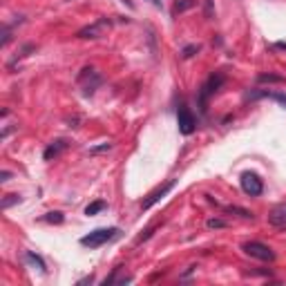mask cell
I'll list each match as a JSON object with an SVG mask.
<instances>
[{
    "mask_svg": "<svg viewBox=\"0 0 286 286\" xmlns=\"http://www.w3.org/2000/svg\"><path fill=\"white\" fill-rule=\"evenodd\" d=\"M14 204H20V195H7L2 201H0V206H2V210L11 208Z\"/></svg>",
    "mask_w": 286,
    "mask_h": 286,
    "instance_id": "15",
    "label": "cell"
},
{
    "mask_svg": "<svg viewBox=\"0 0 286 286\" xmlns=\"http://www.w3.org/2000/svg\"><path fill=\"white\" fill-rule=\"evenodd\" d=\"M107 25H110V22L105 20V18H101V20H96L94 25H88V27H83L81 32L76 34V36H78V38H99L101 32H103Z\"/></svg>",
    "mask_w": 286,
    "mask_h": 286,
    "instance_id": "9",
    "label": "cell"
},
{
    "mask_svg": "<svg viewBox=\"0 0 286 286\" xmlns=\"http://www.w3.org/2000/svg\"><path fill=\"white\" fill-rule=\"evenodd\" d=\"M190 7H195V0H177V5H175V14H181V11L190 9Z\"/></svg>",
    "mask_w": 286,
    "mask_h": 286,
    "instance_id": "17",
    "label": "cell"
},
{
    "mask_svg": "<svg viewBox=\"0 0 286 286\" xmlns=\"http://www.w3.org/2000/svg\"><path fill=\"white\" fill-rule=\"evenodd\" d=\"M150 2H152V5L157 7V9H161V7H163V5H161V0H150Z\"/></svg>",
    "mask_w": 286,
    "mask_h": 286,
    "instance_id": "25",
    "label": "cell"
},
{
    "mask_svg": "<svg viewBox=\"0 0 286 286\" xmlns=\"http://www.w3.org/2000/svg\"><path fill=\"white\" fill-rule=\"evenodd\" d=\"M43 219L47 221V224H63V221H65V217H63V213H47Z\"/></svg>",
    "mask_w": 286,
    "mask_h": 286,
    "instance_id": "16",
    "label": "cell"
},
{
    "mask_svg": "<svg viewBox=\"0 0 286 286\" xmlns=\"http://www.w3.org/2000/svg\"><path fill=\"white\" fill-rule=\"evenodd\" d=\"M199 50H201L199 45H188V47H183L181 56H183V58H193L195 54H199Z\"/></svg>",
    "mask_w": 286,
    "mask_h": 286,
    "instance_id": "19",
    "label": "cell"
},
{
    "mask_svg": "<svg viewBox=\"0 0 286 286\" xmlns=\"http://www.w3.org/2000/svg\"><path fill=\"white\" fill-rule=\"evenodd\" d=\"M275 47H280V50H286V43H277Z\"/></svg>",
    "mask_w": 286,
    "mask_h": 286,
    "instance_id": "26",
    "label": "cell"
},
{
    "mask_svg": "<svg viewBox=\"0 0 286 286\" xmlns=\"http://www.w3.org/2000/svg\"><path fill=\"white\" fill-rule=\"evenodd\" d=\"M107 150H112V143H110V141H105V143H101V145H94V148H89V154L107 152Z\"/></svg>",
    "mask_w": 286,
    "mask_h": 286,
    "instance_id": "20",
    "label": "cell"
},
{
    "mask_svg": "<svg viewBox=\"0 0 286 286\" xmlns=\"http://www.w3.org/2000/svg\"><path fill=\"white\" fill-rule=\"evenodd\" d=\"M175 186H177V181H175V179H170V181H165L163 186H159L157 190H152V193H150L148 197H145V199L141 201V210H150L154 204H159L161 199H163L165 195L170 193V190H172Z\"/></svg>",
    "mask_w": 286,
    "mask_h": 286,
    "instance_id": "6",
    "label": "cell"
},
{
    "mask_svg": "<svg viewBox=\"0 0 286 286\" xmlns=\"http://www.w3.org/2000/svg\"><path fill=\"white\" fill-rule=\"evenodd\" d=\"M78 83L83 85V94H85V96H89V94H94V89H96L101 83H103V78L96 74V70H92V67H85V70L81 72V76H78Z\"/></svg>",
    "mask_w": 286,
    "mask_h": 286,
    "instance_id": "5",
    "label": "cell"
},
{
    "mask_svg": "<svg viewBox=\"0 0 286 286\" xmlns=\"http://www.w3.org/2000/svg\"><path fill=\"white\" fill-rule=\"evenodd\" d=\"M206 16H213V0H206Z\"/></svg>",
    "mask_w": 286,
    "mask_h": 286,
    "instance_id": "24",
    "label": "cell"
},
{
    "mask_svg": "<svg viewBox=\"0 0 286 286\" xmlns=\"http://www.w3.org/2000/svg\"><path fill=\"white\" fill-rule=\"evenodd\" d=\"M239 183H242V190L248 197H259V195L264 193V181H262L255 172H244Z\"/></svg>",
    "mask_w": 286,
    "mask_h": 286,
    "instance_id": "3",
    "label": "cell"
},
{
    "mask_svg": "<svg viewBox=\"0 0 286 286\" xmlns=\"http://www.w3.org/2000/svg\"><path fill=\"white\" fill-rule=\"evenodd\" d=\"M11 179V172L9 170H2V175H0V183H7Z\"/></svg>",
    "mask_w": 286,
    "mask_h": 286,
    "instance_id": "23",
    "label": "cell"
},
{
    "mask_svg": "<svg viewBox=\"0 0 286 286\" xmlns=\"http://www.w3.org/2000/svg\"><path fill=\"white\" fill-rule=\"evenodd\" d=\"M25 262H27L29 266H34V268H38L43 275L47 273V266H45L43 257H38V255L34 253V250H25Z\"/></svg>",
    "mask_w": 286,
    "mask_h": 286,
    "instance_id": "11",
    "label": "cell"
},
{
    "mask_svg": "<svg viewBox=\"0 0 286 286\" xmlns=\"http://www.w3.org/2000/svg\"><path fill=\"white\" fill-rule=\"evenodd\" d=\"M242 250L248 255V257L259 259V262H273V259H275V253L262 242H246L242 246Z\"/></svg>",
    "mask_w": 286,
    "mask_h": 286,
    "instance_id": "2",
    "label": "cell"
},
{
    "mask_svg": "<svg viewBox=\"0 0 286 286\" xmlns=\"http://www.w3.org/2000/svg\"><path fill=\"white\" fill-rule=\"evenodd\" d=\"M67 148V141L65 139H56V141H52L47 148H45V152H43V159L45 161H52V159H56L58 154L63 152V150Z\"/></svg>",
    "mask_w": 286,
    "mask_h": 286,
    "instance_id": "10",
    "label": "cell"
},
{
    "mask_svg": "<svg viewBox=\"0 0 286 286\" xmlns=\"http://www.w3.org/2000/svg\"><path fill=\"white\" fill-rule=\"evenodd\" d=\"M226 213H235V214H239V217H244V219H250V217H253V214L248 213L246 208H237V206H228V208H226Z\"/></svg>",
    "mask_w": 286,
    "mask_h": 286,
    "instance_id": "18",
    "label": "cell"
},
{
    "mask_svg": "<svg viewBox=\"0 0 286 286\" xmlns=\"http://www.w3.org/2000/svg\"><path fill=\"white\" fill-rule=\"evenodd\" d=\"M177 121H179V132L181 134H193L195 132L197 119H195V114L190 112V107L179 105V110H177Z\"/></svg>",
    "mask_w": 286,
    "mask_h": 286,
    "instance_id": "7",
    "label": "cell"
},
{
    "mask_svg": "<svg viewBox=\"0 0 286 286\" xmlns=\"http://www.w3.org/2000/svg\"><path fill=\"white\" fill-rule=\"evenodd\" d=\"M119 232H121L119 228H96V231H92L89 235L81 237V244L88 248H99V246H103V244L116 239Z\"/></svg>",
    "mask_w": 286,
    "mask_h": 286,
    "instance_id": "1",
    "label": "cell"
},
{
    "mask_svg": "<svg viewBox=\"0 0 286 286\" xmlns=\"http://www.w3.org/2000/svg\"><path fill=\"white\" fill-rule=\"evenodd\" d=\"M152 232H154V228H148V231H145V232H143V235H141V237H139V239H137V244L145 242V239H148V237H150V235H152Z\"/></svg>",
    "mask_w": 286,
    "mask_h": 286,
    "instance_id": "22",
    "label": "cell"
},
{
    "mask_svg": "<svg viewBox=\"0 0 286 286\" xmlns=\"http://www.w3.org/2000/svg\"><path fill=\"white\" fill-rule=\"evenodd\" d=\"M105 208H107V204H105V201H94V204H89L88 208H85V214H89V217H94V214L103 213Z\"/></svg>",
    "mask_w": 286,
    "mask_h": 286,
    "instance_id": "13",
    "label": "cell"
},
{
    "mask_svg": "<svg viewBox=\"0 0 286 286\" xmlns=\"http://www.w3.org/2000/svg\"><path fill=\"white\" fill-rule=\"evenodd\" d=\"M250 96H253V99H257V96H266V99H273V101H277L280 105H284L286 107V92H253Z\"/></svg>",
    "mask_w": 286,
    "mask_h": 286,
    "instance_id": "12",
    "label": "cell"
},
{
    "mask_svg": "<svg viewBox=\"0 0 286 286\" xmlns=\"http://www.w3.org/2000/svg\"><path fill=\"white\" fill-rule=\"evenodd\" d=\"M208 228H226V221L224 219H208Z\"/></svg>",
    "mask_w": 286,
    "mask_h": 286,
    "instance_id": "21",
    "label": "cell"
},
{
    "mask_svg": "<svg viewBox=\"0 0 286 286\" xmlns=\"http://www.w3.org/2000/svg\"><path fill=\"white\" fill-rule=\"evenodd\" d=\"M221 83H224V74H213V76L206 81V85L201 88V92H199V105H201V112H206V103H208V96H213L217 89L221 88Z\"/></svg>",
    "mask_w": 286,
    "mask_h": 286,
    "instance_id": "4",
    "label": "cell"
},
{
    "mask_svg": "<svg viewBox=\"0 0 286 286\" xmlns=\"http://www.w3.org/2000/svg\"><path fill=\"white\" fill-rule=\"evenodd\" d=\"M268 224L273 228H280V231L286 228V201H282V204L273 206L268 210Z\"/></svg>",
    "mask_w": 286,
    "mask_h": 286,
    "instance_id": "8",
    "label": "cell"
},
{
    "mask_svg": "<svg viewBox=\"0 0 286 286\" xmlns=\"http://www.w3.org/2000/svg\"><path fill=\"white\" fill-rule=\"evenodd\" d=\"M257 81L259 83H284V76H280V74H259Z\"/></svg>",
    "mask_w": 286,
    "mask_h": 286,
    "instance_id": "14",
    "label": "cell"
}]
</instances>
